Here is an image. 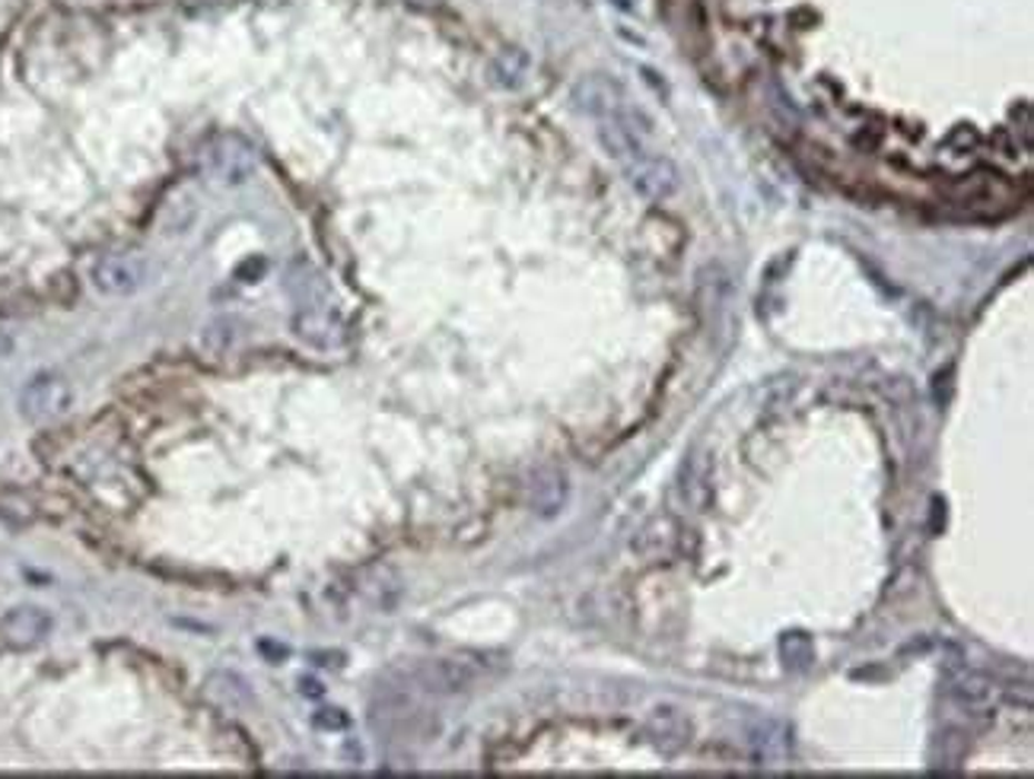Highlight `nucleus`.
Instances as JSON below:
<instances>
[{"label": "nucleus", "mask_w": 1034, "mask_h": 779, "mask_svg": "<svg viewBox=\"0 0 1034 779\" xmlns=\"http://www.w3.org/2000/svg\"><path fill=\"white\" fill-rule=\"evenodd\" d=\"M574 102L579 112L605 118L624 102V87L608 73H589L574 87Z\"/></svg>", "instance_id": "nucleus-11"}, {"label": "nucleus", "mask_w": 1034, "mask_h": 779, "mask_svg": "<svg viewBox=\"0 0 1034 779\" xmlns=\"http://www.w3.org/2000/svg\"><path fill=\"white\" fill-rule=\"evenodd\" d=\"M210 693H213L220 703H230L236 710H242V707L252 700L249 685L239 681V678H232V675H213V678H210Z\"/></svg>", "instance_id": "nucleus-16"}, {"label": "nucleus", "mask_w": 1034, "mask_h": 779, "mask_svg": "<svg viewBox=\"0 0 1034 779\" xmlns=\"http://www.w3.org/2000/svg\"><path fill=\"white\" fill-rule=\"evenodd\" d=\"M627 179L646 201H668L682 184V172L668 157L640 153L637 160L627 162Z\"/></svg>", "instance_id": "nucleus-5"}, {"label": "nucleus", "mask_w": 1034, "mask_h": 779, "mask_svg": "<svg viewBox=\"0 0 1034 779\" xmlns=\"http://www.w3.org/2000/svg\"><path fill=\"white\" fill-rule=\"evenodd\" d=\"M529 70H531L529 51L519 46H509V48H500V51L490 58V64H487V77H490V83H494V87H500V90H519V87L529 80Z\"/></svg>", "instance_id": "nucleus-12"}, {"label": "nucleus", "mask_w": 1034, "mask_h": 779, "mask_svg": "<svg viewBox=\"0 0 1034 779\" xmlns=\"http://www.w3.org/2000/svg\"><path fill=\"white\" fill-rule=\"evenodd\" d=\"M781 652L789 668H805V665L815 659V649L805 633H786L781 640Z\"/></svg>", "instance_id": "nucleus-17"}, {"label": "nucleus", "mask_w": 1034, "mask_h": 779, "mask_svg": "<svg viewBox=\"0 0 1034 779\" xmlns=\"http://www.w3.org/2000/svg\"><path fill=\"white\" fill-rule=\"evenodd\" d=\"M20 413L32 423H51L64 417L73 405V389L58 372H39L20 389Z\"/></svg>", "instance_id": "nucleus-4"}, {"label": "nucleus", "mask_w": 1034, "mask_h": 779, "mask_svg": "<svg viewBox=\"0 0 1034 779\" xmlns=\"http://www.w3.org/2000/svg\"><path fill=\"white\" fill-rule=\"evenodd\" d=\"M646 738H649L659 751L678 755V751H685L690 745L694 726H690V719L678 710V707L663 703V707H656V710L646 716Z\"/></svg>", "instance_id": "nucleus-9"}, {"label": "nucleus", "mask_w": 1034, "mask_h": 779, "mask_svg": "<svg viewBox=\"0 0 1034 779\" xmlns=\"http://www.w3.org/2000/svg\"><path fill=\"white\" fill-rule=\"evenodd\" d=\"M733 297V274H729V268L726 264H719V261H713L707 264L700 274H697V306H700V312H707V316H719L723 309H726V302Z\"/></svg>", "instance_id": "nucleus-13"}, {"label": "nucleus", "mask_w": 1034, "mask_h": 779, "mask_svg": "<svg viewBox=\"0 0 1034 779\" xmlns=\"http://www.w3.org/2000/svg\"><path fill=\"white\" fill-rule=\"evenodd\" d=\"M952 697H955V703L965 707V710H981V707H987L990 700H993V681H990L987 675L967 671V675H962V678L952 685Z\"/></svg>", "instance_id": "nucleus-15"}, {"label": "nucleus", "mask_w": 1034, "mask_h": 779, "mask_svg": "<svg viewBox=\"0 0 1034 779\" xmlns=\"http://www.w3.org/2000/svg\"><path fill=\"white\" fill-rule=\"evenodd\" d=\"M10 350H13V338L0 331V360H3V357H10Z\"/></svg>", "instance_id": "nucleus-19"}, {"label": "nucleus", "mask_w": 1034, "mask_h": 779, "mask_svg": "<svg viewBox=\"0 0 1034 779\" xmlns=\"http://www.w3.org/2000/svg\"><path fill=\"white\" fill-rule=\"evenodd\" d=\"M316 726L319 729H345L347 716L341 710H322L316 716Z\"/></svg>", "instance_id": "nucleus-18"}, {"label": "nucleus", "mask_w": 1034, "mask_h": 779, "mask_svg": "<svg viewBox=\"0 0 1034 779\" xmlns=\"http://www.w3.org/2000/svg\"><path fill=\"white\" fill-rule=\"evenodd\" d=\"M653 134V121L646 112L620 102L615 112H608L605 118H598V143L605 147L608 157H615L624 166L630 160H637L644 150V140Z\"/></svg>", "instance_id": "nucleus-2"}, {"label": "nucleus", "mask_w": 1034, "mask_h": 779, "mask_svg": "<svg viewBox=\"0 0 1034 779\" xmlns=\"http://www.w3.org/2000/svg\"><path fill=\"white\" fill-rule=\"evenodd\" d=\"M414 681L427 693L453 697V693H465L468 688H475L478 668L465 659H430L414 671Z\"/></svg>", "instance_id": "nucleus-8"}, {"label": "nucleus", "mask_w": 1034, "mask_h": 779, "mask_svg": "<svg viewBox=\"0 0 1034 779\" xmlns=\"http://www.w3.org/2000/svg\"><path fill=\"white\" fill-rule=\"evenodd\" d=\"M239 341H242V321L230 319V316H220V319L207 321L205 331H201V347H205L210 357L230 353Z\"/></svg>", "instance_id": "nucleus-14"}, {"label": "nucleus", "mask_w": 1034, "mask_h": 779, "mask_svg": "<svg viewBox=\"0 0 1034 779\" xmlns=\"http://www.w3.org/2000/svg\"><path fill=\"white\" fill-rule=\"evenodd\" d=\"M570 503V481L560 468H541L529 481V506L538 519H557Z\"/></svg>", "instance_id": "nucleus-10"}, {"label": "nucleus", "mask_w": 1034, "mask_h": 779, "mask_svg": "<svg viewBox=\"0 0 1034 779\" xmlns=\"http://www.w3.org/2000/svg\"><path fill=\"white\" fill-rule=\"evenodd\" d=\"M408 3H417V7H437L443 0H408Z\"/></svg>", "instance_id": "nucleus-20"}, {"label": "nucleus", "mask_w": 1034, "mask_h": 779, "mask_svg": "<svg viewBox=\"0 0 1034 779\" xmlns=\"http://www.w3.org/2000/svg\"><path fill=\"white\" fill-rule=\"evenodd\" d=\"M290 328L299 341H306L316 350H335V347L345 344L347 328L345 321L338 319V312H331L322 302H312V306H299L290 319Z\"/></svg>", "instance_id": "nucleus-7"}, {"label": "nucleus", "mask_w": 1034, "mask_h": 779, "mask_svg": "<svg viewBox=\"0 0 1034 779\" xmlns=\"http://www.w3.org/2000/svg\"><path fill=\"white\" fill-rule=\"evenodd\" d=\"M51 630H54V618L39 605H17L0 618V640L20 652L42 646L51 637Z\"/></svg>", "instance_id": "nucleus-6"}, {"label": "nucleus", "mask_w": 1034, "mask_h": 779, "mask_svg": "<svg viewBox=\"0 0 1034 779\" xmlns=\"http://www.w3.org/2000/svg\"><path fill=\"white\" fill-rule=\"evenodd\" d=\"M150 280V261L138 252H109L96 258L90 268V283L96 293L109 299L135 297Z\"/></svg>", "instance_id": "nucleus-3"}, {"label": "nucleus", "mask_w": 1034, "mask_h": 779, "mask_svg": "<svg viewBox=\"0 0 1034 779\" xmlns=\"http://www.w3.org/2000/svg\"><path fill=\"white\" fill-rule=\"evenodd\" d=\"M201 172L220 188H242L255 179L258 172V150L249 138L242 134H213L201 150Z\"/></svg>", "instance_id": "nucleus-1"}]
</instances>
